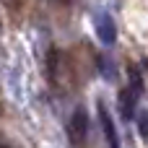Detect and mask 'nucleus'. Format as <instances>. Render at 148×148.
Here are the masks:
<instances>
[{
    "mask_svg": "<svg viewBox=\"0 0 148 148\" xmlns=\"http://www.w3.org/2000/svg\"><path fill=\"white\" fill-rule=\"evenodd\" d=\"M65 3H68V0H65Z\"/></svg>",
    "mask_w": 148,
    "mask_h": 148,
    "instance_id": "8",
    "label": "nucleus"
},
{
    "mask_svg": "<svg viewBox=\"0 0 148 148\" xmlns=\"http://www.w3.org/2000/svg\"><path fill=\"white\" fill-rule=\"evenodd\" d=\"M99 114H101V125H104V133H107V140H109V148H120L117 146V133H114V125H112V120H109V114H107V109L99 104Z\"/></svg>",
    "mask_w": 148,
    "mask_h": 148,
    "instance_id": "4",
    "label": "nucleus"
},
{
    "mask_svg": "<svg viewBox=\"0 0 148 148\" xmlns=\"http://www.w3.org/2000/svg\"><path fill=\"white\" fill-rule=\"evenodd\" d=\"M68 135L73 140V146H83L86 143V135H88V117L83 109H75L73 117H70V125H68Z\"/></svg>",
    "mask_w": 148,
    "mask_h": 148,
    "instance_id": "1",
    "label": "nucleus"
},
{
    "mask_svg": "<svg viewBox=\"0 0 148 148\" xmlns=\"http://www.w3.org/2000/svg\"><path fill=\"white\" fill-rule=\"evenodd\" d=\"M57 70H60V52L57 47H49L47 49V81L49 83L57 81Z\"/></svg>",
    "mask_w": 148,
    "mask_h": 148,
    "instance_id": "3",
    "label": "nucleus"
},
{
    "mask_svg": "<svg viewBox=\"0 0 148 148\" xmlns=\"http://www.w3.org/2000/svg\"><path fill=\"white\" fill-rule=\"evenodd\" d=\"M23 5H26V0H8V8H10V13H13V16H21Z\"/></svg>",
    "mask_w": 148,
    "mask_h": 148,
    "instance_id": "6",
    "label": "nucleus"
},
{
    "mask_svg": "<svg viewBox=\"0 0 148 148\" xmlns=\"http://www.w3.org/2000/svg\"><path fill=\"white\" fill-rule=\"evenodd\" d=\"M96 34H99V39H101L104 44H112V42L117 39V29H114L112 16H107V13L99 16V21H96Z\"/></svg>",
    "mask_w": 148,
    "mask_h": 148,
    "instance_id": "2",
    "label": "nucleus"
},
{
    "mask_svg": "<svg viewBox=\"0 0 148 148\" xmlns=\"http://www.w3.org/2000/svg\"><path fill=\"white\" fill-rule=\"evenodd\" d=\"M135 88H125L122 94H120V104H122V114L125 117H133V112H135Z\"/></svg>",
    "mask_w": 148,
    "mask_h": 148,
    "instance_id": "5",
    "label": "nucleus"
},
{
    "mask_svg": "<svg viewBox=\"0 0 148 148\" xmlns=\"http://www.w3.org/2000/svg\"><path fill=\"white\" fill-rule=\"evenodd\" d=\"M138 125H140L143 135H148V114H146V112H140V122H138Z\"/></svg>",
    "mask_w": 148,
    "mask_h": 148,
    "instance_id": "7",
    "label": "nucleus"
}]
</instances>
